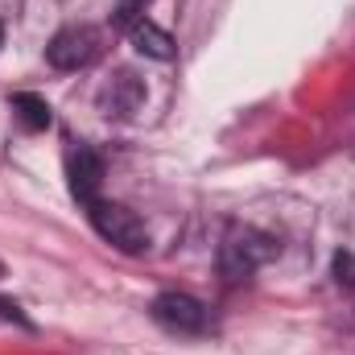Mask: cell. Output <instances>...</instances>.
I'll use <instances>...</instances> for the list:
<instances>
[{"label":"cell","instance_id":"obj_9","mask_svg":"<svg viewBox=\"0 0 355 355\" xmlns=\"http://www.w3.org/2000/svg\"><path fill=\"white\" fill-rule=\"evenodd\" d=\"M335 281L343 289H355V257L352 252H335Z\"/></svg>","mask_w":355,"mask_h":355},{"label":"cell","instance_id":"obj_2","mask_svg":"<svg viewBox=\"0 0 355 355\" xmlns=\"http://www.w3.org/2000/svg\"><path fill=\"white\" fill-rule=\"evenodd\" d=\"M272 252H277L272 236L257 232V227H232L219 244V268H223L227 281H244V277L257 272V265H265Z\"/></svg>","mask_w":355,"mask_h":355},{"label":"cell","instance_id":"obj_5","mask_svg":"<svg viewBox=\"0 0 355 355\" xmlns=\"http://www.w3.org/2000/svg\"><path fill=\"white\" fill-rule=\"evenodd\" d=\"M67 178H71V194L87 207L99 198V186H103V157L91 149V145H79L71 149L67 157Z\"/></svg>","mask_w":355,"mask_h":355},{"label":"cell","instance_id":"obj_10","mask_svg":"<svg viewBox=\"0 0 355 355\" xmlns=\"http://www.w3.org/2000/svg\"><path fill=\"white\" fill-rule=\"evenodd\" d=\"M145 4H149V0H120V8H116V25H128V29H132V25L141 21V8H145Z\"/></svg>","mask_w":355,"mask_h":355},{"label":"cell","instance_id":"obj_12","mask_svg":"<svg viewBox=\"0 0 355 355\" xmlns=\"http://www.w3.org/2000/svg\"><path fill=\"white\" fill-rule=\"evenodd\" d=\"M0 42H4V29H0Z\"/></svg>","mask_w":355,"mask_h":355},{"label":"cell","instance_id":"obj_4","mask_svg":"<svg viewBox=\"0 0 355 355\" xmlns=\"http://www.w3.org/2000/svg\"><path fill=\"white\" fill-rule=\"evenodd\" d=\"M95 54H99V33L87 29V25H67L46 46V58H50L54 71H79V67H87Z\"/></svg>","mask_w":355,"mask_h":355},{"label":"cell","instance_id":"obj_7","mask_svg":"<svg viewBox=\"0 0 355 355\" xmlns=\"http://www.w3.org/2000/svg\"><path fill=\"white\" fill-rule=\"evenodd\" d=\"M141 99H145V87H141L128 71L116 75L112 87H103V95H99V103H103L107 116H132V112L141 107Z\"/></svg>","mask_w":355,"mask_h":355},{"label":"cell","instance_id":"obj_3","mask_svg":"<svg viewBox=\"0 0 355 355\" xmlns=\"http://www.w3.org/2000/svg\"><path fill=\"white\" fill-rule=\"evenodd\" d=\"M149 314L166 327V331H174V335H202L207 327H211V310L198 302V297H190V293H157L153 297V306H149Z\"/></svg>","mask_w":355,"mask_h":355},{"label":"cell","instance_id":"obj_6","mask_svg":"<svg viewBox=\"0 0 355 355\" xmlns=\"http://www.w3.org/2000/svg\"><path fill=\"white\" fill-rule=\"evenodd\" d=\"M132 46H137V54H145V58H153V62H174V54H178L174 37H170L162 25L145 21V17L132 25Z\"/></svg>","mask_w":355,"mask_h":355},{"label":"cell","instance_id":"obj_1","mask_svg":"<svg viewBox=\"0 0 355 355\" xmlns=\"http://www.w3.org/2000/svg\"><path fill=\"white\" fill-rule=\"evenodd\" d=\"M87 215H91V227L112 244L120 248L124 257H141L149 248V227L137 211H128L124 202H107V198H95L87 202Z\"/></svg>","mask_w":355,"mask_h":355},{"label":"cell","instance_id":"obj_8","mask_svg":"<svg viewBox=\"0 0 355 355\" xmlns=\"http://www.w3.org/2000/svg\"><path fill=\"white\" fill-rule=\"evenodd\" d=\"M12 112H17L21 128H29V132H46V128L54 124L50 103H46L42 95H33V91H17V95H12Z\"/></svg>","mask_w":355,"mask_h":355},{"label":"cell","instance_id":"obj_11","mask_svg":"<svg viewBox=\"0 0 355 355\" xmlns=\"http://www.w3.org/2000/svg\"><path fill=\"white\" fill-rule=\"evenodd\" d=\"M0 318H12V322H21V327H29V318L21 314V306H17V302H8V297H0Z\"/></svg>","mask_w":355,"mask_h":355}]
</instances>
